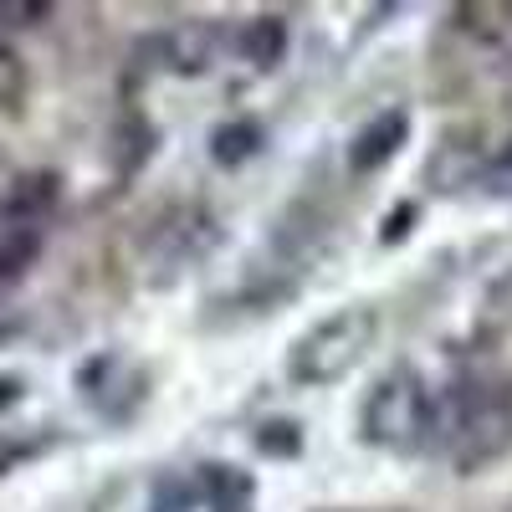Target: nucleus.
I'll return each instance as SVG.
<instances>
[{"label":"nucleus","mask_w":512,"mask_h":512,"mask_svg":"<svg viewBox=\"0 0 512 512\" xmlns=\"http://www.w3.org/2000/svg\"><path fill=\"white\" fill-rule=\"evenodd\" d=\"M379 333L374 308H338L323 323H313L297 344L287 349V379L318 390V384H338L344 374H354Z\"/></svg>","instance_id":"f257e3e1"},{"label":"nucleus","mask_w":512,"mask_h":512,"mask_svg":"<svg viewBox=\"0 0 512 512\" xmlns=\"http://www.w3.org/2000/svg\"><path fill=\"white\" fill-rule=\"evenodd\" d=\"M431 431H436V405H431V390H425L420 369L395 364L390 374H379V384L359 410V436L384 451H410Z\"/></svg>","instance_id":"f03ea898"},{"label":"nucleus","mask_w":512,"mask_h":512,"mask_svg":"<svg viewBox=\"0 0 512 512\" xmlns=\"http://www.w3.org/2000/svg\"><path fill=\"white\" fill-rule=\"evenodd\" d=\"M512 441V390L492 379H472L451 395V425H446V451L456 466H482Z\"/></svg>","instance_id":"7ed1b4c3"},{"label":"nucleus","mask_w":512,"mask_h":512,"mask_svg":"<svg viewBox=\"0 0 512 512\" xmlns=\"http://www.w3.org/2000/svg\"><path fill=\"white\" fill-rule=\"evenodd\" d=\"M210 241H216V221H210L205 210H180V216L159 221V231L149 236V267L175 272L180 262H190V256Z\"/></svg>","instance_id":"20e7f679"},{"label":"nucleus","mask_w":512,"mask_h":512,"mask_svg":"<svg viewBox=\"0 0 512 512\" xmlns=\"http://www.w3.org/2000/svg\"><path fill=\"white\" fill-rule=\"evenodd\" d=\"M405 139H410V113H405V108L374 113L359 134H354V144H349V169H354V175H369V169L390 164Z\"/></svg>","instance_id":"39448f33"},{"label":"nucleus","mask_w":512,"mask_h":512,"mask_svg":"<svg viewBox=\"0 0 512 512\" xmlns=\"http://www.w3.org/2000/svg\"><path fill=\"white\" fill-rule=\"evenodd\" d=\"M144 57H154V67L164 72H205L210 57H216V36H210L205 26H169L159 36L144 41Z\"/></svg>","instance_id":"423d86ee"},{"label":"nucleus","mask_w":512,"mask_h":512,"mask_svg":"<svg viewBox=\"0 0 512 512\" xmlns=\"http://www.w3.org/2000/svg\"><path fill=\"white\" fill-rule=\"evenodd\" d=\"M62 200V180L52 175V169H36V175H21L6 200H0V216H6V226H21V231H36L41 221L57 210Z\"/></svg>","instance_id":"0eeeda50"},{"label":"nucleus","mask_w":512,"mask_h":512,"mask_svg":"<svg viewBox=\"0 0 512 512\" xmlns=\"http://www.w3.org/2000/svg\"><path fill=\"white\" fill-rule=\"evenodd\" d=\"M282 52H287V26H282L277 16H256V21H246V31H241V57H246L251 67L272 72V67L282 62Z\"/></svg>","instance_id":"6e6552de"},{"label":"nucleus","mask_w":512,"mask_h":512,"mask_svg":"<svg viewBox=\"0 0 512 512\" xmlns=\"http://www.w3.org/2000/svg\"><path fill=\"white\" fill-rule=\"evenodd\" d=\"M256 149H262V128H256L251 118H231V123H221L216 134H210V159H216L221 169L246 164Z\"/></svg>","instance_id":"1a4fd4ad"},{"label":"nucleus","mask_w":512,"mask_h":512,"mask_svg":"<svg viewBox=\"0 0 512 512\" xmlns=\"http://www.w3.org/2000/svg\"><path fill=\"white\" fill-rule=\"evenodd\" d=\"M205 497H210L216 512H246L251 477H241L236 466H205Z\"/></svg>","instance_id":"9d476101"},{"label":"nucleus","mask_w":512,"mask_h":512,"mask_svg":"<svg viewBox=\"0 0 512 512\" xmlns=\"http://www.w3.org/2000/svg\"><path fill=\"white\" fill-rule=\"evenodd\" d=\"M41 246V231H21V226H6L0 231V282H11L31 267V256Z\"/></svg>","instance_id":"9b49d317"},{"label":"nucleus","mask_w":512,"mask_h":512,"mask_svg":"<svg viewBox=\"0 0 512 512\" xmlns=\"http://www.w3.org/2000/svg\"><path fill=\"white\" fill-rule=\"evenodd\" d=\"M256 446H262L267 456H292L297 446H303V436H297L292 420H272V425H262V431H256Z\"/></svg>","instance_id":"f8f14e48"},{"label":"nucleus","mask_w":512,"mask_h":512,"mask_svg":"<svg viewBox=\"0 0 512 512\" xmlns=\"http://www.w3.org/2000/svg\"><path fill=\"white\" fill-rule=\"evenodd\" d=\"M415 216H420V210H415V205H400V210H395V216H390V221H384V231H379V241H384V246H395V241H400V236H405V231L415 226Z\"/></svg>","instance_id":"ddd939ff"},{"label":"nucleus","mask_w":512,"mask_h":512,"mask_svg":"<svg viewBox=\"0 0 512 512\" xmlns=\"http://www.w3.org/2000/svg\"><path fill=\"white\" fill-rule=\"evenodd\" d=\"M0 16H11V26H31V21H47L52 6H0Z\"/></svg>","instance_id":"4468645a"},{"label":"nucleus","mask_w":512,"mask_h":512,"mask_svg":"<svg viewBox=\"0 0 512 512\" xmlns=\"http://www.w3.org/2000/svg\"><path fill=\"white\" fill-rule=\"evenodd\" d=\"M16 400H21V379L16 374H0V410L16 405Z\"/></svg>","instance_id":"2eb2a0df"},{"label":"nucleus","mask_w":512,"mask_h":512,"mask_svg":"<svg viewBox=\"0 0 512 512\" xmlns=\"http://www.w3.org/2000/svg\"><path fill=\"white\" fill-rule=\"evenodd\" d=\"M21 333V323H0V344H6V338H16Z\"/></svg>","instance_id":"dca6fc26"},{"label":"nucleus","mask_w":512,"mask_h":512,"mask_svg":"<svg viewBox=\"0 0 512 512\" xmlns=\"http://www.w3.org/2000/svg\"><path fill=\"white\" fill-rule=\"evenodd\" d=\"M497 164H502V169H512V139H507V149L497 154Z\"/></svg>","instance_id":"f3484780"}]
</instances>
